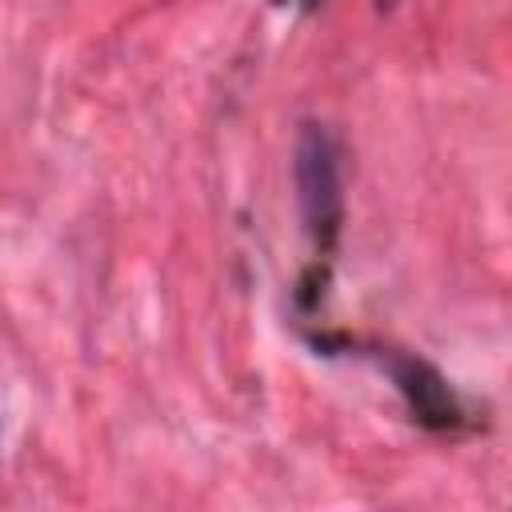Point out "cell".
<instances>
[{
	"label": "cell",
	"instance_id": "1",
	"mask_svg": "<svg viewBox=\"0 0 512 512\" xmlns=\"http://www.w3.org/2000/svg\"><path fill=\"white\" fill-rule=\"evenodd\" d=\"M292 176H296V204L300 220L316 248H332L344 220V168H340V140L328 124L304 120L292 144Z\"/></svg>",
	"mask_w": 512,
	"mask_h": 512
},
{
	"label": "cell",
	"instance_id": "2",
	"mask_svg": "<svg viewBox=\"0 0 512 512\" xmlns=\"http://www.w3.org/2000/svg\"><path fill=\"white\" fill-rule=\"evenodd\" d=\"M372 360L392 376V384L404 396L412 420H420L424 428L444 432V428H456L464 420L456 392L448 388V380L428 360L408 356V352H392V348H372Z\"/></svg>",
	"mask_w": 512,
	"mask_h": 512
},
{
	"label": "cell",
	"instance_id": "3",
	"mask_svg": "<svg viewBox=\"0 0 512 512\" xmlns=\"http://www.w3.org/2000/svg\"><path fill=\"white\" fill-rule=\"evenodd\" d=\"M400 0H376V8H396Z\"/></svg>",
	"mask_w": 512,
	"mask_h": 512
}]
</instances>
